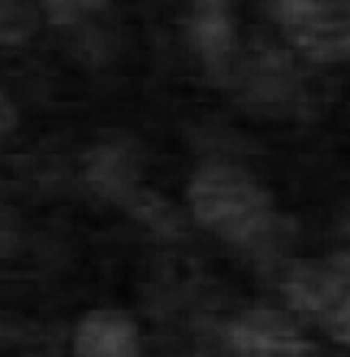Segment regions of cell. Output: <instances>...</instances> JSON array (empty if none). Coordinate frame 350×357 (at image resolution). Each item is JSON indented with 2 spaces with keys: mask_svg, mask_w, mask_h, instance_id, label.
<instances>
[{
  "mask_svg": "<svg viewBox=\"0 0 350 357\" xmlns=\"http://www.w3.org/2000/svg\"><path fill=\"white\" fill-rule=\"evenodd\" d=\"M193 214L213 234L242 247H258L269 241L275 214L269 193L248 173L209 165L189 185Z\"/></svg>",
  "mask_w": 350,
  "mask_h": 357,
  "instance_id": "6da1fadb",
  "label": "cell"
},
{
  "mask_svg": "<svg viewBox=\"0 0 350 357\" xmlns=\"http://www.w3.org/2000/svg\"><path fill=\"white\" fill-rule=\"evenodd\" d=\"M283 294L332 339L350 343V255L295 263L285 271Z\"/></svg>",
  "mask_w": 350,
  "mask_h": 357,
  "instance_id": "7a4b0ae2",
  "label": "cell"
},
{
  "mask_svg": "<svg viewBox=\"0 0 350 357\" xmlns=\"http://www.w3.org/2000/svg\"><path fill=\"white\" fill-rule=\"evenodd\" d=\"M287 39L315 62L350 58V0H280L269 4Z\"/></svg>",
  "mask_w": 350,
  "mask_h": 357,
  "instance_id": "3957f363",
  "label": "cell"
},
{
  "mask_svg": "<svg viewBox=\"0 0 350 357\" xmlns=\"http://www.w3.org/2000/svg\"><path fill=\"white\" fill-rule=\"evenodd\" d=\"M228 341L238 357H317L314 345L275 310H250L230 322Z\"/></svg>",
  "mask_w": 350,
  "mask_h": 357,
  "instance_id": "277c9868",
  "label": "cell"
},
{
  "mask_svg": "<svg viewBox=\"0 0 350 357\" xmlns=\"http://www.w3.org/2000/svg\"><path fill=\"white\" fill-rule=\"evenodd\" d=\"M136 322L119 310H93L74 331V357H138Z\"/></svg>",
  "mask_w": 350,
  "mask_h": 357,
  "instance_id": "5b68a950",
  "label": "cell"
},
{
  "mask_svg": "<svg viewBox=\"0 0 350 357\" xmlns=\"http://www.w3.org/2000/svg\"><path fill=\"white\" fill-rule=\"evenodd\" d=\"M191 39L211 72H223L234 52V25L225 2H197L189 21Z\"/></svg>",
  "mask_w": 350,
  "mask_h": 357,
  "instance_id": "8992f818",
  "label": "cell"
},
{
  "mask_svg": "<svg viewBox=\"0 0 350 357\" xmlns=\"http://www.w3.org/2000/svg\"><path fill=\"white\" fill-rule=\"evenodd\" d=\"M39 15L23 2H0V43L17 45L37 31Z\"/></svg>",
  "mask_w": 350,
  "mask_h": 357,
  "instance_id": "52a82bcc",
  "label": "cell"
},
{
  "mask_svg": "<svg viewBox=\"0 0 350 357\" xmlns=\"http://www.w3.org/2000/svg\"><path fill=\"white\" fill-rule=\"evenodd\" d=\"M43 6L47 10L49 23H54V25H74L86 13L101 10L103 6H106V2H80V0H76V2H72V0L56 2V0H51V2H43Z\"/></svg>",
  "mask_w": 350,
  "mask_h": 357,
  "instance_id": "ba28073f",
  "label": "cell"
},
{
  "mask_svg": "<svg viewBox=\"0 0 350 357\" xmlns=\"http://www.w3.org/2000/svg\"><path fill=\"white\" fill-rule=\"evenodd\" d=\"M15 126H17V109L6 97V93L0 91V138H4Z\"/></svg>",
  "mask_w": 350,
  "mask_h": 357,
  "instance_id": "9c48e42d",
  "label": "cell"
},
{
  "mask_svg": "<svg viewBox=\"0 0 350 357\" xmlns=\"http://www.w3.org/2000/svg\"><path fill=\"white\" fill-rule=\"evenodd\" d=\"M347 234H349V238H350V218H349V222H347Z\"/></svg>",
  "mask_w": 350,
  "mask_h": 357,
  "instance_id": "30bf717a",
  "label": "cell"
}]
</instances>
